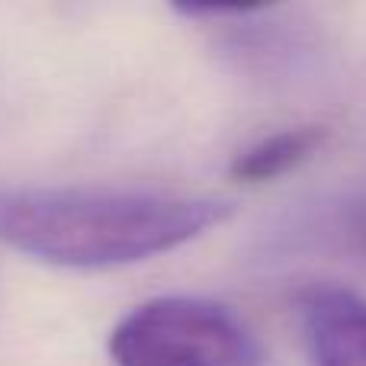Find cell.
I'll list each match as a JSON object with an SVG mask.
<instances>
[{
  "label": "cell",
  "instance_id": "277c9868",
  "mask_svg": "<svg viewBox=\"0 0 366 366\" xmlns=\"http://www.w3.org/2000/svg\"><path fill=\"white\" fill-rule=\"evenodd\" d=\"M325 142H328V129L315 126V122L283 129V132L264 135L260 142L234 154L228 174L238 183H270L302 167L309 158H315Z\"/></svg>",
  "mask_w": 366,
  "mask_h": 366
},
{
  "label": "cell",
  "instance_id": "6da1fadb",
  "mask_svg": "<svg viewBox=\"0 0 366 366\" xmlns=\"http://www.w3.org/2000/svg\"><path fill=\"white\" fill-rule=\"evenodd\" d=\"M232 202L113 187L0 189V244L68 270L152 260L232 219Z\"/></svg>",
  "mask_w": 366,
  "mask_h": 366
},
{
  "label": "cell",
  "instance_id": "5b68a950",
  "mask_svg": "<svg viewBox=\"0 0 366 366\" xmlns=\"http://www.w3.org/2000/svg\"><path fill=\"white\" fill-rule=\"evenodd\" d=\"M350 244L366 257V206H360L350 215Z\"/></svg>",
  "mask_w": 366,
  "mask_h": 366
},
{
  "label": "cell",
  "instance_id": "3957f363",
  "mask_svg": "<svg viewBox=\"0 0 366 366\" xmlns=\"http://www.w3.org/2000/svg\"><path fill=\"white\" fill-rule=\"evenodd\" d=\"M299 318L315 366H366V296L315 286L299 302Z\"/></svg>",
  "mask_w": 366,
  "mask_h": 366
},
{
  "label": "cell",
  "instance_id": "7a4b0ae2",
  "mask_svg": "<svg viewBox=\"0 0 366 366\" xmlns=\"http://www.w3.org/2000/svg\"><path fill=\"white\" fill-rule=\"evenodd\" d=\"M116 366H260V344L228 305L158 296L135 305L109 335Z\"/></svg>",
  "mask_w": 366,
  "mask_h": 366
}]
</instances>
